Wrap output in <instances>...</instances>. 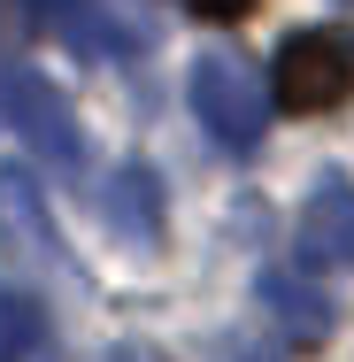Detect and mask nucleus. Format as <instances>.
Returning a JSON list of instances; mask_svg holds the SVG:
<instances>
[{"instance_id":"obj_1","label":"nucleus","mask_w":354,"mask_h":362,"mask_svg":"<svg viewBox=\"0 0 354 362\" xmlns=\"http://www.w3.org/2000/svg\"><path fill=\"white\" fill-rule=\"evenodd\" d=\"M185 100H193V116L208 124L216 146H231V154H254L262 132H270V108H262V77L247 70L239 54H201L193 77H185Z\"/></svg>"},{"instance_id":"obj_2","label":"nucleus","mask_w":354,"mask_h":362,"mask_svg":"<svg viewBox=\"0 0 354 362\" xmlns=\"http://www.w3.org/2000/svg\"><path fill=\"white\" fill-rule=\"evenodd\" d=\"M354 93V39L339 31H293L270 62V100L293 116H316V108H339Z\"/></svg>"},{"instance_id":"obj_3","label":"nucleus","mask_w":354,"mask_h":362,"mask_svg":"<svg viewBox=\"0 0 354 362\" xmlns=\"http://www.w3.org/2000/svg\"><path fill=\"white\" fill-rule=\"evenodd\" d=\"M0 124H16V139L31 146L47 170H62V177H77V170H85V139H77V116L62 108V93H54V85H47L39 70H16V62H8Z\"/></svg>"},{"instance_id":"obj_4","label":"nucleus","mask_w":354,"mask_h":362,"mask_svg":"<svg viewBox=\"0 0 354 362\" xmlns=\"http://www.w3.org/2000/svg\"><path fill=\"white\" fill-rule=\"evenodd\" d=\"M16 8H23V31L62 39L77 62H124L146 47V31L116 16V0H16Z\"/></svg>"},{"instance_id":"obj_5","label":"nucleus","mask_w":354,"mask_h":362,"mask_svg":"<svg viewBox=\"0 0 354 362\" xmlns=\"http://www.w3.org/2000/svg\"><path fill=\"white\" fill-rule=\"evenodd\" d=\"M300 262L308 270H354V177L347 170H324L316 193L300 201Z\"/></svg>"},{"instance_id":"obj_6","label":"nucleus","mask_w":354,"mask_h":362,"mask_svg":"<svg viewBox=\"0 0 354 362\" xmlns=\"http://www.w3.org/2000/svg\"><path fill=\"white\" fill-rule=\"evenodd\" d=\"M254 300L278 324L285 347H324L331 339V300H324V286H308L300 270H262L254 278Z\"/></svg>"},{"instance_id":"obj_7","label":"nucleus","mask_w":354,"mask_h":362,"mask_svg":"<svg viewBox=\"0 0 354 362\" xmlns=\"http://www.w3.org/2000/svg\"><path fill=\"white\" fill-rule=\"evenodd\" d=\"M0 247L23 255L31 270H54V262H62V239H54V223H47V201H39L31 170H0Z\"/></svg>"},{"instance_id":"obj_8","label":"nucleus","mask_w":354,"mask_h":362,"mask_svg":"<svg viewBox=\"0 0 354 362\" xmlns=\"http://www.w3.org/2000/svg\"><path fill=\"white\" fill-rule=\"evenodd\" d=\"M100 209H108V231H116V239H131V247H162V177H154L146 162H124V170L108 177Z\"/></svg>"},{"instance_id":"obj_9","label":"nucleus","mask_w":354,"mask_h":362,"mask_svg":"<svg viewBox=\"0 0 354 362\" xmlns=\"http://www.w3.org/2000/svg\"><path fill=\"white\" fill-rule=\"evenodd\" d=\"M0 362H62L54 316H47L23 286H0Z\"/></svg>"},{"instance_id":"obj_10","label":"nucleus","mask_w":354,"mask_h":362,"mask_svg":"<svg viewBox=\"0 0 354 362\" xmlns=\"http://www.w3.org/2000/svg\"><path fill=\"white\" fill-rule=\"evenodd\" d=\"M185 8H193L201 23H239V16L254 8V0H185Z\"/></svg>"},{"instance_id":"obj_11","label":"nucleus","mask_w":354,"mask_h":362,"mask_svg":"<svg viewBox=\"0 0 354 362\" xmlns=\"http://www.w3.org/2000/svg\"><path fill=\"white\" fill-rule=\"evenodd\" d=\"M223 362H278V355H270V347H254V339H231V347H223Z\"/></svg>"},{"instance_id":"obj_12","label":"nucleus","mask_w":354,"mask_h":362,"mask_svg":"<svg viewBox=\"0 0 354 362\" xmlns=\"http://www.w3.org/2000/svg\"><path fill=\"white\" fill-rule=\"evenodd\" d=\"M0 93H8V62H0Z\"/></svg>"}]
</instances>
